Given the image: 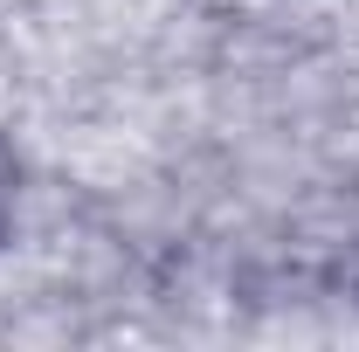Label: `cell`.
<instances>
[{"instance_id": "obj_1", "label": "cell", "mask_w": 359, "mask_h": 352, "mask_svg": "<svg viewBox=\"0 0 359 352\" xmlns=\"http://www.w3.org/2000/svg\"><path fill=\"white\" fill-rule=\"evenodd\" d=\"M7 208H14V166L0 159V228H7Z\"/></svg>"}]
</instances>
